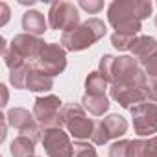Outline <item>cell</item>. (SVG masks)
Returning <instances> with one entry per match:
<instances>
[{
    "instance_id": "cell-1",
    "label": "cell",
    "mask_w": 157,
    "mask_h": 157,
    "mask_svg": "<svg viewBox=\"0 0 157 157\" xmlns=\"http://www.w3.org/2000/svg\"><path fill=\"white\" fill-rule=\"evenodd\" d=\"M150 0H115L107 8V21L118 33L137 35L142 30V19L151 15Z\"/></svg>"
},
{
    "instance_id": "cell-2",
    "label": "cell",
    "mask_w": 157,
    "mask_h": 157,
    "mask_svg": "<svg viewBox=\"0 0 157 157\" xmlns=\"http://www.w3.org/2000/svg\"><path fill=\"white\" fill-rule=\"evenodd\" d=\"M105 33H107V26L104 24V21L93 17V19L82 22L78 28L65 32L61 35V46L67 52H82L85 48H91Z\"/></svg>"
},
{
    "instance_id": "cell-3",
    "label": "cell",
    "mask_w": 157,
    "mask_h": 157,
    "mask_svg": "<svg viewBox=\"0 0 157 157\" xmlns=\"http://www.w3.org/2000/svg\"><path fill=\"white\" fill-rule=\"evenodd\" d=\"M61 109H63V102L59 100V96L46 94V96L35 98L32 113H33L37 124L41 126V129L48 131V129H63Z\"/></svg>"
},
{
    "instance_id": "cell-4",
    "label": "cell",
    "mask_w": 157,
    "mask_h": 157,
    "mask_svg": "<svg viewBox=\"0 0 157 157\" xmlns=\"http://www.w3.org/2000/svg\"><path fill=\"white\" fill-rule=\"evenodd\" d=\"M61 120L68 135H72L74 139L78 140L91 139L94 122L85 115V109L82 104H65L61 109Z\"/></svg>"
},
{
    "instance_id": "cell-5",
    "label": "cell",
    "mask_w": 157,
    "mask_h": 157,
    "mask_svg": "<svg viewBox=\"0 0 157 157\" xmlns=\"http://www.w3.org/2000/svg\"><path fill=\"white\" fill-rule=\"evenodd\" d=\"M33 68L54 78L67 68V50L57 43H46L39 57L33 61Z\"/></svg>"
},
{
    "instance_id": "cell-6",
    "label": "cell",
    "mask_w": 157,
    "mask_h": 157,
    "mask_svg": "<svg viewBox=\"0 0 157 157\" xmlns=\"http://www.w3.org/2000/svg\"><path fill=\"white\" fill-rule=\"evenodd\" d=\"M48 24L52 30H63V33L70 32L82 24L80 11L72 2H65V0L54 2L48 11Z\"/></svg>"
},
{
    "instance_id": "cell-7",
    "label": "cell",
    "mask_w": 157,
    "mask_h": 157,
    "mask_svg": "<svg viewBox=\"0 0 157 157\" xmlns=\"http://www.w3.org/2000/svg\"><path fill=\"white\" fill-rule=\"evenodd\" d=\"M129 111H131L133 128L137 135L153 137V133H157V104L155 102H150V100L142 102Z\"/></svg>"
},
{
    "instance_id": "cell-8",
    "label": "cell",
    "mask_w": 157,
    "mask_h": 157,
    "mask_svg": "<svg viewBox=\"0 0 157 157\" xmlns=\"http://www.w3.org/2000/svg\"><path fill=\"white\" fill-rule=\"evenodd\" d=\"M111 98L118 102L124 109H133L135 105L150 100V85L139 87V85H111L109 89Z\"/></svg>"
},
{
    "instance_id": "cell-9",
    "label": "cell",
    "mask_w": 157,
    "mask_h": 157,
    "mask_svg": "<svg viewBox=\"0 0 157 157\" xmlns=\"http://www.w3.org/2000/svg\"><path fill=\"white\" fill-rule=\"evenodd\" d=\"M41 142L48 157H72L74 155V146L70 142V137L63 129L44 131Z\"/></svg>"
},
{
    "instance_id": "cell-10",
    "label": "cell",
    "mask_w": 157,
    "mask_h": 157,
    "mask_svg": "<svg viewBox=\"0 0 157 157\" xmlns=\"http://www.w3.org/2000/svg\"><path fill=\"white\" fill-rule=\"evenodd\" d=\"M44 41L41 39V37H37V35H30V33H19V35H15L13 37V41H11V44L8 46L15 56H19L22 61H35L37 57H39V54H41V50L44 48Z\"/></svg>"
},
{
    "instance_id": "cell-11",
    "label": "cell",
    "mask_w": 157,
    "mask_h": 157,
    "mask_svg": "<svg viewBox=\"0 0 157 157\" xmlns=\"http://www.w3.org/2000/svg\"><path fill=\"white\" fill-rule=\"evenodd\" d=\"M6 118H8V124H10L11 128H15L21 135L26 133L28 129H32V128L37 124L33 113H30L28 109H22V107H13V109H10L8 115H6Z\"/></svg>"
},
{
    "instance_id": "cell-12",
    "label": "cell",
    "mask_w": 157,
    "mask_h": 157,
    "mask_svg": "<svg viewBox=\"0 0 157 157\" xmlns=\"http://www.w3.org/2000/svg\"><path fill=\"white\" fill-rule=\"evenodd\" d=\"M131 54L139 63H146L148 59H151L157 54V41L150 35H140L133 41L131 44Z\"/></svg>"
},
{
    "instance_id": "cell-13",
    "label": "cell",
    "mask_w": 157,
    "mask_h": 157,
    "mask_svg": "<svg viewBox=\"0 0 157 157\" xmlns=\"http://www.w3.org/2000/svg\"><path fill=\"white\" fill-rule=\"evenodd\" d=\"M48 28V22L44 19V15L41 11H35V10H30L22 15V30H26V33L30 35H43Z\"/></svg>"
},
{
    "instance_id": "cell-14",
    "label": "cell",
    "mask_w": 157,
    "mask_h": 157,
    "mask_svg": "<svg viewBox=\"0 0 157 157\" xmlns=\"http://www.w3.org/2000/svg\"><path fill=\"white\" fill-rule=\"evenodd\" d=\"M54 87V82H52V78L32 68V72L28 74V80H26V89L32 91V93H48L52 91Z\"/></svg>"
},
{
    "instance_id": "cell-15",
    "label": "cell",
    "mask_w": 157,
    "mask_h": 157,
    "mask_svg": "<svg viewBox=\"0 0 157 157\" xmlns=\"http://www.w3.org/2000/svg\"><path fill=\"white\" fill-rule=\"evenodd\" d=\"M107 85H109V82L105 80V78L98 70H94V72H91L85 78V94H91V96H105Z\"/></svg>"
},
{
    "instance_id": "cell-16",
    "label": "cell",
    "mask_w": 157,
    "mask_h": 157,
    "mask_svg": "<svg viewBox=\"0 0 157 157\" xmlns=\"http://www.w3.org/2000/svg\"><path fill=\"white\" fill-rule=\"evenodd\" d=\"M82 105L85 111H89L94 117H102L104 113L109 111V100L107 96H91V94H83L82 98Z\"/></svg>"
},
{
    "instance_id": "cell-17",
    "label": "cell",
    "mask_w": 157,
    "mask_h": 157,
    "mask_svg": "<svg viewBox=\"0 0 157 157\" xmlns=\"http://www.w3.org/2000/svg\"><path fill=\"white\" fill-rule=\"evenodd\" d=\"M131 157H157V135L146 140H131Z\"/></svg>"
},
{
    "instance_id": "cell-18",
    "label": "cell",
    "mask_w": 157,
    "mask_h": 157,
    "mask_svg": "<svg viewBox=\"0 0 157 157\" xmlns=\"http://www.w3.org/2000/svg\"><path fill=\"white\" fill-rule=\"evenodd\" d=\"M10 151H11L13 157H35V155H33V151H35V142H33L32 139H28V137L19 135V137L13 139V142H11V146H10Z\"/></svg>"
},
{
    "instance_id": "cell-19",
    "label": "cell",
    "mask_w": 157,
    "mask_h": 157,
    "mask_svg": "<svg viewBox=\"0 0 157 157\" xmlns=\"http://www.w3.org/2000/svg\"><path fill=\"white\" fill-rule=\"evenodd\" d=\"M102 122H104V126L109 133V139H118L128 131V120L120 115H109Z\"/></svg>"
},
{
    "instance_id": "cell-20",
    "label": "cell",
    "mask_w": 157,
    "mask_h": 157,
    "mask_svg": "<svg viewBox=\"0 0 157 157\" xmlns=\"http://www.w3.org/2000/svg\"><path fill=\"white\" fill-rule=\"evenodd\" d=\"M33 67H30L28 63L22 67H17L13 70H10V83L15 89H26V80H28V74L32 72Z\"/></svg>"
},
{
    "instance_id": "cell-21",
    "label": "cell",
    "mask_w": 157,
    "mask_h": 157,
    "mask_svg": "<svg viewBox=\"0 0 157 157\" xmlns=\"http://www.w3.org/2000/svg\"><path fill=\"white\" fill-rule=\"evenodd\" d=\"M137 37L135 35H128V33H118V32H115L113 35H111V44L117 48V50H131V44H133V41H135Z\"/></svg>"
},
{
    "instance_id": "cell-22",
    "label": "cell",
    "mask_w": 157,
    "mask_h": 157,
    "mask_svg": "<svg viewBox=\"0 0 157 157\" xmlns=\"http://www.w3.org/2000/svg\"><path fill=\"white\" fill-rule=\"evenodd\" d=\"M109 157H131V140H117L109 148Z\"/></svg>"
},
{
    "instance_id": "cell-23",
    "label": "cell",
    "mask_w": 157,
    "mask_h": 157,
    "mask_svg": "<svg viewBox=\"0 0 157 157\" xmlns=\"http://www.w3.org/2000/svg\"><path fill=\"white\" fill-rule=\"evenodd\" d=\"M109 140V133L104 126V122H94V129H93V135H91V142L96 144V146H104L105 142Z\"/></svg>"
},
{
    "instance_id": "cell-24",
    "label": "cell",
    "mask_w": 157,
    "mask_h": 157,
    "mask_svg": "<svg viewBox=\"0 0 157 157\" xmlns=\"http://www.w3.org/2000/svg\"><path fill=\"white\" fill-rule=\"evenodd\" d=\"M72 157H98L96 155V148L85 140H78L74 144V155Z\"/></svg>"
},
{
    "instance_id": "cell-25",
    "label": "cell",
    "mask_w": 157,
    "mask_h": 157,
    "mask_svg": "<svg viewBox=\"0 0 157 157\" xmlns=\"http://www.w3.org/2000/svg\"><path fill=\"white\" fill-rule=\"evenodd\" d=\"M113 63H115V56H111V54L102 56V59L98 63V72L105 78L109 83H111V68H113Z\"/></svg>"
},
{
    "instance_id": "cell-26",
    "label": "cell",
    "mask_w": 157,
    "mask_h": 157,
    "mask_svg": "<svg viewBox=\"0 0 157 157\" xmlns=\"http://www.w3.org/2000/svg\"><path fill=\"white\" fill-rule=\"evenodd\" d=\"M144 74H146V78H148V82H150V85H153V83H157V54L151 57V59H148L146 63H144Z\"/></svg>"
},
{
    "instance_id": "cell-27",
    "label": "cell",
    "mask_w": 157,
    "mask_h": 157,
    "mask_svg": "<svg viewBox=\"0 0 157 157\" xmlns=\"http://www.w3.org/2000/svg\"><path fill=\"white\" fill-rule=\"evenodd\" d=\"M80 8L85 10L87 13L94 15V13H98L100 10H104V2H102V0H82V2H80Z\"/></svg>"
},
{
    "instance_id": "cell-28",
    "label": "cell",
    "mask_w": 157,
    "mask_h": 157,
    "mask_svg": "<svg viewBox=\"0 0 157 157\" xmlns=\"http://www.w3.org/2000/svg\"><path fill=\"white\" fill-rule=\"evenodd\" d=\"M10 15H11L10 6H8L6 2H0V26H6V24H8Z\"/></svg>"
},
{
    "instance_id": "cell-29",
    "label": "cell",
    "mask_w": 157,
    "mask_h": 157,
    "mask_svg": "<svg viewBox=\"0 0 157 157\" xmlns=\"http://www.w3.org/2000/svg\"><path fill=\"white\" fill-rule=\"evenodd\" d=\"M150 85V83H148ZM150 102H155L157 104V83L150 85Z\"/></svg>"
},
{
    "instance_id": "cell-30",
    "label": "cell",
    "mask_w": 157,
    "mask_h": 157,
    "mask_svg": "<svg viewBox=\"0 0 157 157\" xmlns=\"http://www.w3.org/2000/svg\"><path fill=\"white\" fill-rule=\"evenodd\" d=\"M0 91H2V105H6L8 104V89H6V85H0Z\"/></svg>"
},
{
    "instance_id": "cell-31",
    "label": "cell",
    "mask_w": 157,
    "mask_h": 157,
    "mask_svg": "<svg viewBox=\"0 0 157 157\" xmlns=\"http://www.w3.org/2000/svg\"><path fill=\"white\" fill-rule=\"evenodd\" d=\"M19 4H22V6H33L35 0H19Z\"/></svg>"
},
{
    "instance_id": "cell-32",
    "label": "cell",
    "mask_w": 157,
    "mask_h": 157,
    "mask_svg": "<svg viewBox=\"0 0 157 157\" xmlns=\"http://www.w3.org/2000/svg\"><path fill=\"white\" fill-rule=\"evenodd\" d=\"M155 26H157V15H155Z\"/></svg>"
}]
</instances>
